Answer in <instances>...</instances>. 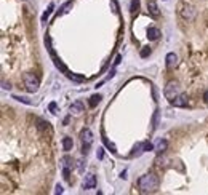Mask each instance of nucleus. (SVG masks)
Returning a JSON list of instances; mask_svg holds the SVG:
<instances>
[{
  "mask_svg": "<svg viewBox=\"0 0 208 195\" xmlns=\"http://www.w3.org/2000/svg\"><path fill=\"white\" fill-rule=\"evenodd\" d=\"M103 157H104V149H98V158L103 160Z\"/></svg>",
  "mask_w": 208,
  "mask_h": 195,
  "instance_id": "cd10ccee",
  "label": "nucleus"
},
{
  "mask_svg": "<svg viewBox=\"0 0 208 195\" xmlns=\"http://www.w3.org/2000/svg\"><path fill=\"white\" fill-rule=\"evenodd\" d=\"M176 62H178V58H176V54H175V53H168V54H166V66H168L170 69L175 67Z\"/></svg>",
  "mask_w": 208,
  "mask_h": 195,
  "instance_id": "1a4fd4ad",
  "label": "nucleus"
},
{
  "mask_svg": "<svg viewBox=\"0 0 208 195\" xmlns=\"http://www.w3.org/2000/svg\"><path fill=\"white\" fill-rule=\"evenodd\" d=\"M143 152H146V147H144V142H140V144H136L133 152H131V155H141Z\"/></svg>",
  "mask_w": 208,
  "mask_h": 195,
  "instance_id": "9b49d317",
  "label": "nucleus"
},
{
  "mask_svg": "<svg viewBox=\"0 0 208 195\" xmlns=\"http://www.w3.org/2000/svg\"><path fill=\"white\" fill-rule=\"evenodd\" d=\"M103 141H104V144H106V146H107V147L110 149V152H114V154H115V152H117L115 146H114L112 142H109V141H107V138H103Z\"/></svg>",
  "mask_w": 208,
  "mask_h": 195,
  "instance_id": "6ab92c4d",
  "label": "nucleus"
},
{
  "mask_svg": "<svg viewBox=\"0 0 208 195\" xmlns=\"http://www.w3.org/2000/svg\"><path fill=\"white\" fill-rule=\"evenodd\" d=\"M63 178H64L66 181H69V168H64V170H63Z\"/></svg>",
  "mask_w": 208,
  "mask_h": 195,
  "instance_id": "393cba45",
  "label": "nucleus"
},
{
  "mask_svg": "<svg viewBox=\"0 0 208 195\" xmlns=\"http://www.w3.org/2000/svg\"><path fill=\"white\" fill-rule=\"evenodd\" d=\"M61 162H63V166H64V168H69V170H71L72 166H74V162H72V158L69 157V155L63 157V158H61Z\"/></svg>",
  "mask_w": 208,
  "mask_h": 195,
  "instance_id": "4468645a",
  "label": "nucleus"
},
{
  "mask_svg": "<svg viewBox=\"0 0 208 195\" xmlns=\"http://www.w3.org/2000/svg\"><path fill=\"white\" fill-rule=\"evenodd\" d=\"M24 85H26V90L29 93H35L38 90V77L34 75V74H27L24 77Z\"/></svg>",
  "mask_w": 208,
  "mask_h": 195,
  "instance_id": "7ed1b4c3",
  "label": "nucleus"
},
{
  "mask_svg": "<svg viewBox=\"0 0 208 195\" xmlns=\"http://www.w3.org/2000/svg\"><path fill=\"white\" fill-rule=\"evenodd\" d=\"M50 110H51L53 114H56V112H54V110H56V104H54V102H51V104H50Z\"/></svg>",
  "mask_w": 208,
  "mask_h": 195,
  "instance_id": "c85d7f7f",
  "label": "nucleus"
},
{
  "mask_svg": "<svg viewBox=\"0 0 208 195\" xmlns=\"http://www.w3.org/2000/svg\"><path fill=\"white\" fill-rule=\"evenodd\" d=\"M171 106H175V107H186L187 106V96L186 94H178L175 99L171 101Z\"/></svg>",
  "mask_w": 208,
  "mask_h": 195,
  "instance_id": "423d86ee",
  "label": "nucleus"
},
{
  "mask_svg": "<svg viewBox=\"0 0 208 195\" xmlns=\"http://www.w3.org/2000/svg\"><path fill=\"white\" fill-rule=\"evenodd\" d=\"M71 8H72V2H67L66 5H63V8L58 11V15H56V16H61V15H64V13H67V11L71 10Z\"/></svg>",
  "mask_w": 208,
  "mask_h": 195,
  "instance_id": "f3484780",
  "label": "nucleus"
},
{
  "mask_svg": "<svg viewBox=\"0 0 208 195\" xmlns=\"http://www.w3.org/2000/svg\"><path fill=\"white\" fill-rule=\"evenodd\" d=\"M99 101H101V94H93V96L90 98V106H91V107H94V106L98 104Z\"/></svg>",
  "mask_w": 208,
  "mask_h": 195,
  "instance_id": "a211bd4d",
  "label": "nucleus"
},
{
  "mask_svg": "<svg viewBox=\"0 0 208 195\" xmlns=\"http://www.w3.org/2000/svg\"><path fill=\"white\" fill-rule=\"evenodd\" d=\"M144 147H146V152H147V150H152V149H154V146H152L150 142H147V141L144 142Z\"/></svg>",
  "mask_w": 208,
  "mask_h": 195,
  "instance_id": "bb28decb",
  "label": "nucleus"
},
{
  "mask_svg": "<svg viewBox=\"0 0 208 195\" xmlns=\"http://www.w3.org/2000/svg\"><path fill=\"white\" fill-rule=\"evenodd\" d=\"M80 138H82V142L85 144V146H91V142H93V133H91V130H90V128L82 130Z\"/></svg>",
  "mask_w": 208,
  "mask_h": 195,
  "instance_id": "20e7f679",
  "label": "nucleus"
},
{
  "mask_svg": "<svg viewBox=\"0 0 208 195\" xmlns=\"http://www.w3.org/2000/svg\"><path fill=\"white\" fill-rule=\"evenodd\" d=\"M163 94H165V98L168 99L170 102L175 99V98L178 96V94H181V90H179V85L176 82H170L168 85L165 87V91H163Z\"/></svg>",
  "mask_w": 208,
  "mask_h": 195,
  "instance_id": "f03ea898",
  "label": "nucleus"
},
{
  "mask_svg": "<svg viewBox=\"0 0 208 195\" xmlns=\"http://www.w3.org/2000/svg\"><path fill=\"white\" fill-rule=\"evenodd\" d=\"M138 186L143 192H154L159 187V179L155 174H144L138 181Z\"/></svg>",
  "mask_w": 208,
  "mask_h": 195,
  "instance_id": "f257e3e1",
  "label": "nucleus"
},
{
  "mask_svg": "<svg viewBox=\"0 0 208 195\" xmlns=\"http://www.w3.org/2000/svg\"><path fill=\"white\" fill-rule=\"evenodd\" d=\"M110 7H112V11H114V13H119V7H117V3H115V0H112V2H110Z\"/></svg>",
  "mask_w": 208,
  "mask_h": 195,
  "instance_id": "5701e85b",
  "label": "nucleus"
},
{
  "mask_svg": "<svg viewBox=\"0 0 208 195\" xmlns=\"http://www.w3.org/2000/svg\"><path fill=\"white\" fill-rule=\"evenodd\" d=\"M203 99H205V102H208V91L203 93Z\"/></svg>",
  "mask_w": 208,
  "mask_h": 195,
  "instance_id": "7c9ffc66",
  "label": "nucleus"
},
{
  "mask_svg": "<svg viewBox=\"0 0 208 195\" xmlns=\"http://www.w3.org/2000/svg\"><path fill=\"white\" fill-rule=\"evenodd\" d=\"M53 10H54V3H50V7H48V10L42 15V22H47L48 21V18H50V15L53 13Z\"/></svg>",
  "mask_w": 208,
  "mask_h": 195,
  "instance_id": "f8f14e48",
  "label": "nucleus"
},
{
  "mask_svg": "<svg viewBox=\"0 0 208 195\" xmlns=\"http://www.w3.org/2000/svg\"><path fill=\"white\" fill-rule=\"evenodd\" d=\"M72 146H74V142H72V139H71V138H64V139H63V149H64L66 152L71 150Z\"/></svg>",
  "mask_w": 208,
  "mask_h": 195,
  "instance_id": "ddd939ff",
  "label": "nucleus"
},
{
  "mask_svg": "<svg viewBox=\"0 0 208 195\" xmlns=\"http://www.w3.org/2000/svg\"><path fill=\"white\" fill-rule=\"evenodd\" d=\"M159 37H160V31L157 27H149L147 29V38L149 40H157Z\"/></svg>",
  "mask_w": 208,
  "mask_h": 195,
  "instance_id": "6e6552de",
  "label": "nucleus"
},
{
  "mask_svg": "<svg viewBox=\"0 0 208 195\" xmlns=\"http://www.w3.org/2000/svg\"><path fill=\"white\" fill-rule=\"evenodd\" d=\"M54 193H63V187H61V186H56V189H54Z\"/></svg>",
  "mask_w": 208,
  "mask_h": 195,
  "instance_id": "c756f323",
  "label": "nucleus"
},
{
  "mask_svg": "<svg viewBox=\"0 0 208 195\" xmlns=\"http://www.w3.org/2000/svg\"><path fill=\"white\" fill-rule=\"evenodd\" d=\"M83 189L85 190H90V189H94L96 187V178H94V174H87L85 176V179H83Z\"/></svg>",
  "mask_w": 208,
  "mask_h": 195,
  "instance_id": "39448f33",
  "label": "nucleus"
},
{
  "mask_svg": "<svg viewBox=\"0 0 208 195\" xmlns=\"http://www.w3.org/2000/svg\"><path fill=\"white\" fill-rule=\"evenodd\" d=\"M149 53H150V50H149V48H144V50L141 51V58H146Z\"/></svg>",
  "mask_w": 208,
  "mask_h": 195,
  "instance_id": "a878e982",
  "label": "nucleus"
},
{
  "mask_svg": "<svg viewBox=\"0 0 208 195\" xmlns=\"http://www.w3.org/2000/svg\"><path fill=\"white\" fill-rule=\"evenodd\" d=\"M147 10H149V13L154 18H157L159 15H160V11H159V7H157V3L154 2V0H150V2H147Z\"/></svg>",
  "mask_w": 208,
  "mask_h": 195,
  "instance_id": "0eeeda50",
  "label": "nucleus"
},
{
  "mask_svg": "<svg viewBox=\"0 0 208 195\" xmlns=\"http://www.w3.org/2000/svg\"><path fill=\"white\" fill-rule=\"evenodd\" d=\"M166 146H168V142H166L165 139H159V141H157V147H155V150H157V152H163V150L166 149Z\"/></svg>",
  "mask_w": 208,
  "mask_h": 195,
  "instance_id": "dca6fc26",
  "label": "nucleus"
},
{
  "mask_svg": "<svg viewBox=\"0 0 208 195\" xmlns=\"http://www.w3.org/2000/svg\"><path fill=\"white\" fill-rule=\"evenodd\" d=\"M77 168H79L80 173H83V168H85V162H83V160H79V162H77Z\"/></svg>",
  "mask_w": 208,
  "mask_h": 195,
  "instance_id": "4be33fe9",
  "label": "nucleus"
},
{
  "mask_svg": "<svg viewBox=\"0 0 208 195\" xmlns=\"http://www.w3.org/2000/svg\"><path fill=\"white\" fill-rule=\"evenodd\" d=\"M48 125H50L48 122H43V120H40V122H38V130H48V128H50Z\"/></svg>",
  "mask_w": 208,
  "mask_h": 195,
  "instance_id": "aec40b11",
  "label": "nucleus"
},
{
  "mask_svg": "<svg viewBox=\"0 0 208 195\" xmlns=\"http://www.w3.org/2000/svg\"><path fill=\"white\" fill-rule=\"evenodd\" d=\"M140 8V0H131V11H136Z\"/></svg>",
  "mask_w": 208,
  "mask_h": 195,
  "instance_id": "412c9836",
  "label": "nucleus"
},
{
  "mask_svg": "<svg viewBox=\"0 0 208 195\" xmlns=\"http://www.w3.org/2000/svg\"><path fill=\"white\" fill-rule=\"evenodd\" d=\"M71 112H72V114H77V115L82 114V112H83V104H82L80 101L74 102V104L71 106Z\"/></svg>",
  "mask_w": 208,
  "mask_h": 195,
  "instance_id": "9d476101",
  "label": "nucleus"
},
{
  "mask_svg": "<svg viewBox=\"0 0 208 195\" xmlns=\"http://www.w3.org/2000/svg\"><path fill=\"white\" fill-rule=\"evenodd\" d=\"M183 16L186 18V19H194V16H195V10H192V8H186L184 11H183Z\"/></svg>",
  "mask_w": 208,
  "mask_h": 195,
  "instance_id": "2eb2a0df",
  "label": "nucleus"
},
{
  "mask_svg": "<svg viewBox=\"0 0 208 195\" xmlns=\"http://www.w3.org/2000/svg\"><path fill=\"white\" fill-rule=\"evenodd\" d=\"M15 99H18V101H23L24 104H31V101H29V99H26V98H19V96H15Z\"/></svg>",
  "mask_w": 208,
  "mask_h": 195,
  "instance_id": "b1692460",
  "label": "nucleus"
}]
</instances>
